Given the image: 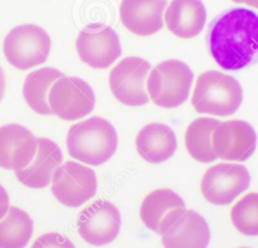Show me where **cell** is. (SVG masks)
<instances>
[{"instance_id":"4","label":"cell","mask_w":258,"mask_h":248,"mask_svg":"<svg viewBox=\"0 0 258 248\" xmlns=\"http://www.w3.org/2000/svg\"><path fill=\"white\" fill-rule=\"evenodd\" d=\"M192 80L194 74L186 64L178 59H167L150 71L146 86L155 105L170 109L186 101Z\"/></svg>"},{"instance_id":"20","label":"cell","mask_w":258,"mask_h":248,"mask_svg":"<svg viewBox=\"0 0 258 248\" xmlns=\"http://www.w3.org/2000/svg\"><path fill=\"white\" fill-rule=\"evenodd\" d=\"M63 74L54 68H42L27 75L23 85V96L27 105L36 113L50 115L48 90Z\"/></svg>"},{"instance_id":"21","label":"cell","mask_w":258,"mask_h":248,"mask_svg":"<svg viewBox=\"0 0 258 248\" xmlns=\"http://www.w3.org/2000/svg\"><path fill=\"white\" fill-rule=\"evenodd\" d=\"M220 121L214 118L202 117L194 120L184 134L185 147L192 158L208 163L217 159L212 146V134Z\"/></svg>"},{"instance_id":"17","label":"cell","mask_w":258,"mask_h":248,"mask_svg":"<svg viewBox=\"0 0 258 248\" xmlns=\"http://www.w3.org/2000/svg\"><path fill=\"white\" fill-rule=\"evenodd\" d=\"M62 159L61 150L55 142L47 138H37L34 160L24 169L14 171L15 176L28 188L43 189L51 182L54 171L62 164Z\"/></svg>"},{"instance_id":"2","label":"cell","mask_w":258,"mask_h":248,"mask_svg":"<svg viewBox=\"0 0 258 248\" xmlns=\"http://www.w3.org/2000/svg\"><path fill=\"white\" fill-rule=\"evenodd\" d=\"M117 145L118 136L114 126L101 117H92L73 125L67 136L69 154L89 165L108 161Z\"/></svg>"},{"instance_id":"11","label":"cell","mask_w":258,"mask_h":248,"mask_svg":"<svg viewBox=\"0 0 258 248\" xmlns=\"http://www.w3.org/2000/svg\"><path fill=\"white\" fill-rule=\"evenodd\" d=\"M121 228V215L109 201L98 200L78 217V232L89 244L103 246L113 242Z\"/></svg>"},{"instance_id":"13","label":"cell","mask_w":258,"mask_h":248,"mask_svg":"<svg viewBox=\"0 0 258 248\" xmlns=\"http://www.w3.org/2000/svg\"><path fill=\"white\" fill-rule=\"evenodd\" d=\"M185 210V204L179 195L169 189H158L143 200L140 218L149 230L161 235Z\"/></svg>"},{"instance_id":"28","label":"cell","mask_w":258,"mask_h":248,"mask_svg":"<svg viewBox=\"0 0 258 248\" xmlns=\"http://www.w3.org/2000/svg\"><path fill=\"white\" fill-rule=\"evenodd\" d=\"M240 248H250V247H240Z\"/></svg>"},{"instance_id":"22","label":"cell","mask_w":258,"mask_h":248,"mask_svg":"<svg viewBox=\"0 0 258 248\" xmlns=\"http://www.w3.org/2000/svg\"><path fill=\"white\" fill-rule=\"evenodd\" d=\"M32 232L33 222L29 215L11 206L6 217L0 221V248H24Z\"/></svg>"},{"instance_id":"19","label":"cell","mask_w":258,"mask_h":248,"mask_svg":"<svg viewBox=\"0 0 258 248\" xmlns=\"http://www.w3.org/2000/svg\"><path fill=\"white\" fill-rule=\"evenodd\" d=\"M135 144L139 155L151 163L167 160L177 147L173 130L162 123H150L144 126L138 132Z\"/></svg>"},{"instance_id":"8","label":"cell","mask_w":258,"mask_h":248,"mask_svg":"<svg viewBox=\"0 0 258 248\" xmlns=\"http://www.w3.org/2000/svg\"><path fill=\"white\" fill-rule=\"evenodd\" d=\"M246 166L238 163H219L210 167L201 180L204 198L217 206L228 205L250 184Z\"/></svg>"},{"instance_id":"18","label":"cell","mask_w":258,"mask_h":248,"mask_svg":"<svg viewBox=\"0 0 258 248\" xmlns=\"http://www.w3.org/2000/svg\"><path fill=\"white\" fill-rule=\"evenodd\" d=\"M168 30L181 38L197 36L204 28L207 11L201 0H172L164 14Z\"/></svg>"},{"instance_id":"1","label":"cell","mask_w":258,"mask_h":248,"mask_svg":"<svg viewBox=\"0 0 258 248\" xmlns=\"http://www.w3.org/2000/svg\"><path fill=\"white\" fill-rule=\"evenodd\" d=\"M208 46L215 61L226 71H238L258 59V15L234 8L211 24Z\"/></svg>"},{"instance_id":"14","label":"cell","mask_w":258,"mask_h":248,"mask_svg":"<svg viewBox=\"0 0 258 248\" xmlns=\"http://www.w3.org/2000/svg\"><path fill=\"white\" fill-rule=\"evenodd\" d=\"M37 151V138L19 124L0 127V167L22 170L27 167Z\"/></svg>"},{"instance_id":"10","label":"cell","mask_w":258,"mask_h":248,"mask_svg":"<svg viewBox=\"0 0 258 248\" xmlns=\"http://www.w3.org/2000/svg\"><path fill=\"white\" fill-rule=\"evenodd\" d=\"M76 47L81 60L94 69L109 68L121 54L118 34L103 24H91L80 31Z\"/></svg>"},{"instance_id":"9","label":"cell","mask_w":258,"mask_h":248,"mask_svg":"<svg viewBox=\"0 0 258 248\" xmlns=\"http://www.w3.org/2000/svg\"><path fill=\"white\" fill-rule=\"evenodd\" d=\"M150 64L138 56H128L117 64L110 73L109 85L114 97L127 106H141L148 102L145 81Z\"/></svg>"},{"instance_id":"5","label":"cell","mask_w":258,"mask_h":248,"mask_svg":"<svg viewBox=\"0 0 258 248\" xmlns=\"http://www.w3.org/2000/svg\"><path fill=\"white\" fill-rule=\"evenodd\" d=\"M50 51V37L38 25L21 24L6 35L3 52L8 63L18 70L43 64Z\"/></svg>"},{"instance_id":"12","label":"cell","mask_w":258,"mask_h":248,"mask_svg":"<svg viewBox=\"0 0 258 248\" xmlns=\"http://www.w3.org/2000/svg\"><path fill=\"white\" fill-rule=\"evenodd\" d=\"M256 143L254 128L242 120L220 122L212 134L213 151L224 160L245 161L254 153Z\"/></svg>"},{"instance_id":"26","label":"cell","mask_w":258,"mask_h":248,"mask_svg":"<svg viewBox=\"0 0 258 248\" xmlns=\"http://www.w3.org/2000/svg\"><path fill=\"white\" fill-rule=\"evenodd\" d=\"M5 76H4V72L2 70V68L0 67V102L3 99L4 96V92H5Z\"/></svg>"},{"instance_id":"7","label":"cell","mask_w":258,"mask_h":248,"mask_svg":"<svg viewBox=\"0 0 258 248\" xmlns=\"http://www.w3.org/2000/svg\"><path fill=\"white\" fill-rule=\"evenodd\" d=\"M95 171L76 161H67L59 165L51 179V193L62 205L78 208L97 192Z\"/></svg>"},{"instance_id":"27","label":"cell","mask_w":258,"mask_h":248,"mask_svg":"<svg viewBox=\"0 0 258 248\" xmlns=\"http://www.w3.org/2000/svg\"><path fill=\"white\" fill-rule=\"evenodd\" d=\"M236 3H242V4H246L255 8H258V0H232Z\"/></svg>"},{"instance_id":"25","label":"cell","mask_w":258,"mask_h":248,"mask_svg":"<svg viewBox=\"0 0 258 248\" xmlns=\"http://www.w3.org/2000/svg\"><path fill=\"white\" fill-rule=\"evenodd\" d=\"M9 197L6 190L0 184V220L6 216L9 210Z\"/></svg>"},{"instance_id":"24","label":"cell","mask_w":258,"mask_h":248,"mask_svg":"<svg viewBox=\"0 0 258 248\" xmlns=\"http://www.w3.org/2000/svg\"><path fill=\"white\" fill-rule=\"evenodd\" d=\"M31 248H76L74 243L59 233L50 232L39 236Z\"/></svg>"},{"instance_id":"6","label":"cell","mask_w":258,"mask_h":248,"mask_svg":"<svg viewBox=\"0 0 258 248\" xmlns=\"http://www.w3.org/2000/svg\"><path fill=\"white\" fill-rule=\"evenodd\" d=\"M92 87L77 77H62L49 89L48 104L51 113L72 121L89 115L95 107Z\"/></svg>"},{"instance_id":"15","label":"cell","mask_w":258,"mask_h":248,"mask_svg":"<svg viewBox=\"0 0 258 248\" xmlns=\"http://www.w3.org/2000/svg\"><path fill=\"white\" fill-rule=\"evenodd\" d=\"M166 0H122L120 19L134 34L148 36L163 26Z\"/></svg>"},{"instance_id":"3","label":"cell","mask_w":258,"mask_h":248,"mask_svg":"<svg viewBox=\"0 0 258 248\" xmlns=\"http://www.w3.org/2000/svg\"><path fill=\"white\" fill-rule=\"evenodd\" d=\"M243 101L240 83L232 76L217 71L201 74L194 90L191 104L198 113L217 116L234 114Z\"/></svg>"},{"instance_id":"16","label":"cell","mask_w":258,"mask_h":248,"mask_svg":"<svg viewBox=\"0 0 258 248\" xmlns=\"http://www.w3.org/2000/svg\"><path fill=\"white\" fill-rule=\"evenodd\" d=\"M211 234L206 220L194 210L185 212L163 233L164 248H207Z\"/></svg>"},{"instance_id":"23","label":"cell","mask_w":258,"mask_h":248,"mask_svg":"<svg viewBox=\"0 0 258 248\" xmlns=\"http://www.w3.org/2000/svg\"><path fill=\"white\" fill-rule=\"evenodd\" d=\"M231 221L242 234L258 236V193L243 197L231 210Z\"/></svg>"}]
</instances>
